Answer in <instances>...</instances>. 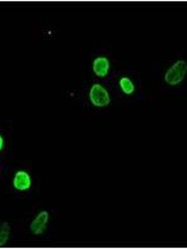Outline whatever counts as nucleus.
Here are the masks:
<instances>
[{
  "mask_svg": "<svg viewBox=\"0 0 187 249\" xmlns=\"http://www.w3.org/2000/svg\"><path fill=\"white\" fill-rule=\"evenodd\" d=\"M49 222V212L48 211H41L37 213V217L34 218V221L30 223V232L35 235L43 234L48 228Z\"/></svg>",
  "mask_w": 187,
  "mask_h": 249,
  "instance_id": "obj_3",
  "label": "nucleus"
},
{
  "mask_svg": "<svg viewBox=\"0 0 187 249\" xmlns=\"http://www.w3.org/2000/svg\"><path fill=\"white\" fill-rule=\"evenodd\" d=\"M9 237H10V226L9 223L0 224V246L8 243Z\"/></svg>",
  "mask_w": 187,
  "mask_h": 249,
  "instance_id": "obj_7",
  "label": "nucleus"
},
{
  "mask_svg": "<svg viewBox=\"0 0 187 249\" xmlns=\"http://www.w3.org/2000/svg\"><path fill=\"white\" fill-rule=\"evenodd\" d=\"M89 100L95 107H106L110 105L111 97L109 91L100 84H94L89 91Z\"/></svg>",
  "mask_w": 187,
  "mask_h": 249,
  "instance_id": "obj_2",
  "label": "nucleus"
},
{
  "mask_svg": "<svg viewBox=\"0 0 187 249\" xmlns=\"http://www.w3.org/2000/svg\"><path fill=\"white\" fill-rule=\"evenodd\" d=\"M3 146H4V139H3V136L0 135V151L3 150Z\"/></svg>",
  "mask_w": 187,
  "mask_h": 249,
  "instance_id": "obj_8",
  "label": "nucleus"
},
{
  "mask_svg": "<svg viewBox=\"0 0 187 249\" xmlns=\"http://www.w3.org/2000/svg\"><path fill=\"white\" fill-rule=\"evenodd\" d=\"M13 187L15 190L24 192V191L30 190L31 187V177L26 171H18L13 178Z\"/></svg>",
  "mask_w": 187,
  "mask_h": 249,
  "instance_id": "obj_4",
  "label": "nucleus"
},
{
  "mask_svg": "<svg viewBox=\"0 0 187 249\" xmlns=\"http://www.w3.org/2000/svg\"><path fill=\"white\" fill-rule=\"evenodd\" d=\"M119 85H120V89H121V91L125 93V95H132V93L135 92V90H136L132 80L128 76L121 77L119 81Z\"/></svg>",
  "mask_w": 187,
  "mask_h": 249,
  "instance_id": "obj_6",
  "label": "nucleus"
},
{
  "mask_svg": "<svg viewBox=\"0 0 187 249\" xmlns=\"http://www.w3.org/2000/svg\"><path fill=\"white\" fill-rule=\"evenodd\" d=\"M187 74V62L185 60L176 61L165 74V82L170 86L180 85Z\"/></svg>",
  "mask_w": 187,
  "mask_h": 249,
  "instance_id": "obj_1",
  "label": "nucleus"
},
{
  "mask_svg": "<svg viewBox=\"0 0 187 249\" xmlns=\"http://www.w3.org/2000/svg\"><path fill=\"white\" fill-rule=\"evenodd\" d=\"M94 74L97 77H106L110 71V60L106 56H99L93 62Z\"/></svg>",
  "mask_w": 187,
  "mask_h": 249,
  "instance_id": "obj_5",
  "label": "nucleus"
}]
</instances>
